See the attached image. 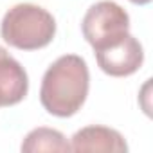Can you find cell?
Listing matches in <instances>:
<instances>
[{
    "mask_svg": "<svg viewBox=\"0 0 153 153\" xmlns=\"http://www.w3.org/2000/svg\"><path fill=\"white\" fill-rule=\"evenodd\" d=\"M90 74L87 61L78 54L59 56L43 74L40 101L56 117H72L87 101Z\"/></svg>",
    "mask_w": 153,
    "mask_h": 153,
    "instance_id": "1",
    "label": "cell"
},
{
    "mask_svg": "<svg viewBox=\"0 0 153 153\" xmlns=\"http://www.w3.org/2000/svg\"><path fill=\"white\" fill-rule=\"evenodd\" d=\"M0 34L4 42L20 51L47 47L56 34L54 16L36 4H16L2 18Z\"/></svg>",
    "mask_w": 153,
    "mask_h": 153,
    "instance_id": "2",
    "label": "cell"
},
{
    "mask_svg": "<svg viewBox=\"0 0 153 153\" xmlns=\"http://www.w3.org/2000/svg\"><path fill=\"white\" fill-rule=\"evenodd\" d=\"M81 31L94 51L119 40L130 31V16L117 2L101 0L88 7L83 16Z\"/></svg>",
    "mask_w": 153,
    "mask_h": 153,
    "instance_id": "3",
    "label": "cell"
},
{
    "mask_svg": "<svg viewBox=\"0 0 153 153\" xmlns=\"http://www.w3.org/2000/svg\"><path fill=\"white\" fill-rule=\"evenodd\" d=\"M94 52L99 68L112 78H126L135 74L144 61L142 45L130 33Z\"/></svg>",
    "mask_w": 153,
    "mask_h": 153,
    "instance_id": "4",
    "label": "cell"
},
{
    "mask_svg": "<svg viewBox=\"0 0 153 153\" xmlns=\"http://www.w3.org/2000/svg\"><path fill=\"white\" fill-rule=\"evenodd\" d=\"M70 151H105V153H126L128 144L124 137L108 126H85L72 135Z\"/></svg>",
    "mask_w": 153,
    "mask_h": 153,
    "instance_id": "5",
    "label": "cell"
},
{
    "mask_svg": "<svg viewBox=\"0 0 153 153\" xmlns=\"http://www.w3.org/2000/svg\"><path fill=\"white\" fill-rule=\"evenodd\" d=\"M29 90V78L25 68L0 47V106L18 105Z\"/></svg>",
    "mask_w": 153,
    "mask_h": 153,
    "instance_id": "6",
    "label": "cell"
},
{
    "mask_svg": "<svg viewBox=\"0 0 153 153\" xmlns=\"http://www.w3.org/2000/svg\"><path fill=\"white\" fill-rule=\"evenodd\" d=\"M24 153H40V151H58V153H67L70 151V144L67 142L65 135L54 128H34L31 130L20 148Z\"/></svg>",
    "mask_w": 153,
    "mask_h": 153,
    "instance_id": "7",
    "label": "cell"
},
{
    "mask_svg": "<svg viewBox=\"0 0 153 153\" xmlns=\"http://www.w3.org/2000/svg\"><path fill=\"white\" fill-rule=\"evenodd\" d=\"M131 4H137V6H146V4H149L151 0H130Z\"/></svg>",
    "mask_w": 153,
    "mask_h": 153,
    "instance_id": "8",
    "label": "cell"
}]
</instances>
